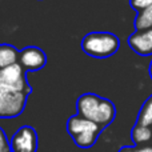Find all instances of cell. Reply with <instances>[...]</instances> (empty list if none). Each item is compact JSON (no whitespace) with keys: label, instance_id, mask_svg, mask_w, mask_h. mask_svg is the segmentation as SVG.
<instances>
[{"label":"cell","instance_id":"6da1fadb","mask_svg":"<svg viewBox=\"0 0 152 152\" xmlns=\"http://www.w3.org/2000/svg\"><path fill=\"white\" fill-rule=\"evenodd\" d=\"M81 48L92 58H108L119 50V39L110 32H91L83 39Z\"/></svg>","mask_w":152,"mask_h":152},{"label":"cell","instance_id":"7a4b0ae2","mask_svg":"<svg viewBox=\"0 0 152 152\" xmlns=\"http://www.w3.org/2000/svg\"><path fill=\"white\" fill-rule=\"evenodd\" d=\"M68 134L74 137L76 145L81 148H88L94 145L100 134V126L95 121L86 119L83 116H72L67 123Z\"/></svg>","mask_w":152,"mask_h":152},{"label":"cell","instance_id":"3957f363","mask_svg":"<svg viewBox=\"0 0 152 152\" xmlns=\"http://www.w3.org/2000/svg\"><path fill=\"white\" fill-rule=\"evenodd\" d=\"M27 92L11 91L0 87V116L15 118L23 112L27 102Z\"/></svg>","mask_w":152,"mask_h":152},{"label":"cell","instance_id":"277c9868","mask_svg":"<svg viewBox=\"0 0 152 152\" xmlns=\"http://www.w3.org/2000/svg\"><path fill=\"white\" fill-rule=\"evenodd\" d=\"M0 87L27 94L31 91L24 76V68L19 63L0 69Z\"/></svg>","mask_w":152,"mask_h":152},{"label":"cell","instance_id":"5b68a950","mask_svg":"<svg viewBox=\"0 0 152 152\" xmlns=\"http://www.w3.org/2000/svg\"><path fill=\"white\" fill-rule=\"evenodd\" d=\"M37 148V135L31 127H21L11 139L12 152H35Z\"/></svg>","mask_w":152,"mask_h":152},{"label":"cell","instance_id":"8992f818","mask_svg":"<svg viewBox=\"0 0 152 152\" xmlns=\"http://www.w3.org/2000/svg\"><path fill=\"white\" fill-rule=\"evenodd\" d=\"M102 103H103V99L99 97L97 95H94V94L81 95L77 100V113L80 116H83V118L89 119V120L95 121L97 124Z\"/></svg>","mask_w":152,"mask_h":152},{"label":"cell","instance_id":"52a82bcc","mask_svg":"<svg viewBox=\"0 0 152 152\" xmlns=\"http://www.w3.org/2000/svg\"><path fill=\"white\" fill-rule=\"evenodd\" d=\"M45 53L40 48L28 47L24 48L19 55V64L27 71H37L45 66Z\"/></svg>","mask_w":152,"mask_h":152},{"label":"cell","instance_id":"ba28073f","mask_svg":"<svg viewBox=\"0 0 152 152\" xmlns=\"http://www.w3.org/2000/svg\"><path fill=\"white\" fill-rule=\"evenodd\" d=\"M128 44L137 55L151 56L152 55V28L136 29L128 39Z\"/></svg>","mask_w":152,"mask_h":152},{"label":"cell","instance_id":"9c48e42d","mask_svg":"<svg viewBox=\"0 0 152 152\" xmlns=\"http://www.w3.org/2000/svg\"><path fill=\"white\" fill-rule=\"evenodd\" d=\"M19 55L20 52L15 47L10 44H1L0 45V69L19 63Z\"/></svg>","mask_w":152,"mask_h":152},{"label":"cell","instance_id":"30bf717a","mask_svg":"<svg viewBox=\"0 0 152 152\" xmlns=\"http://www.w3.org/2000/svg\"><path fill=\"white\" fill-rule=\"evenodd\" d=\"M132 140L136 144H145L152 140V127L136 124L132 129Z\"/></svg>","mask_w":152,"mask_h":152},{"label":"cell","instance_id":"8fae6325","mask_svg":"<svg viewBox=\"0 0 152 152\" xmlns=\"http://www.w3.org/2000/svg\"><path fill=\"white\" fill-rule=\"evenodd\" d=\"M135 27H136V29L152 28V5L137 13L136 19H135Z\"/></svg>","mask_w":152,"mask_h":152},{"label":"cell","instance_id":"7c38bea8","mask_svg":"<svg viewBox=\"0 0 152 152\" xmlns=\"http://www.w3.org/2000/svg\"><path fill=\"white\" fill-rule=\"evenodd\" d=\"M137 124L152 127V97L148 99L147 102L144 103V105H143L142 111H140V113H139Z\"/></svg>","mask_w":152,"mask_h":152},{"label":"cell","instance_id":"4fadbf2b","mask_svg":"<svg viewBox=\"0 0 152 152\" xmlns=\"http://www.w3.org/2000/svg\"><path fill=\"white\" fill-rule=\"evenodd\" d=\"M131 5L134 10L140 12V11L145 10L147 7L152 5V0H131Z\"/></svg>","mask_w":152,"mask_h":152},{"label":"cell","instance_id":"5bb4252c","mask_svg":"<svg viewBox=\"0 0 152 152\" xmlns=\"http://www.w3.org/2000/svg\"><path fill=\"white\" fill-rule=\"evenodd\" d=\"M0 152H11V144H8V140L1 128H0Z\"/></svg>","mask_w":152,"mask_h":152},{"label":"cell","instance_id":"9a60e30c","mask_svg":"<svg viewBox=\"0 0 152 152\" xmlns=\"http://www.w3.org/2000/svg\"><path fill=\"white\" fill-rule=\"evenodd\" d=\"M132 152H152V147H140V148H136V150H134Z\"/></svg>","mask_w":152,"mask_h":152},{"label":"cell","instance_id":"2e32d148","mask_svg":"<svg viewBox=\"0 0 152 152\" xmlns=\"http://www.w3.org/2000/svg\"><path fill=\"white\" fill-rule=\"evenodd\" d=\"M134 150H131V148H124V150H121L120 152H132Z\"/></svg>","mask_w":152,"mask_h":152},{"label":"cell","instance_id":"e0dca14e","mask_svg":"<svg viewBox=\"0 0 152 152\" xmlns=\"http://www.w3.org/2000/svg\"><path fill=\"white\" fill-rule=\"evenodd\" d=\"M150 74H151V77H152V61H151V66H150Z\"/></svg>","mask_w":152,"mask_h":152}]
</instances>
